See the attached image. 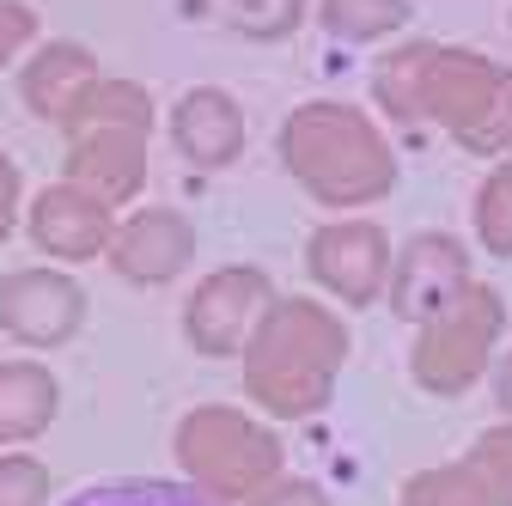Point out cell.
<instances>
[{
	"label": "cell",
	"mask_w": 512,
	"mask_h": 506,
	"mask_svg": "<svg viewBox=\"0 0 512 506\" xmlns=\"http://www.w3.org/2000/svg\"><path fill=\"white\" fill-rule=\"evenodd\" d=\"M397 506H512V421L488 427L458 464L409 476Z\"/></svg>",
	"instance_id": "30bf717a"
},
{
	"label": "cell",
	"mask_w": 512,
	"mask_h": 506,
	"mask_svg": "<svg viewBox=\"0 0 512 506\" xmlns=\"http://www.w3.org/2000/svg\"><path fill=\"white\" fill-rule=\"evenodd\" d=\"M391 257H397L391 238L372 220H336L305 238V275L342 305H372L391 281Z\"/></svg>",
	"instance_id": "ba28073f"
},
{
	"label": "cell",
	"mask_w": 512,
	"mask_h": 506,
	"mask_svg": "<svg viewBox=\"0 0 512 506\" xmlns=\"http://www.w3.org/2000/svg\"><path fill=\"white\" fill-rule=\"evenodd\" d=\"M494 177H500V183H506V189H512V147H506V165H500V171H494Z\"/></svg>",
	"instance_id": "484cf974"
},
{
	"label": "cell",
	"mask_w": 512,
	"mask_h": 506,
	"mask_svg": "<svg viewBox=\"0 0 512 506\" xmlns=\"http://www.w3.org/2000/svg\"><path fill=\"white\" fill-rule=\"evenodd\" d=\"M68 135V183L98 196L104 208L135 202L147 183V135H153V98L135 80H86L68 110L55 116Z\"/></svg>",
	"instance_id": "277c9868"
},
{
	"label": "cell",
	"mask_w": 512,
	"mask_h": 506,
	"mask_svg": "<svg viewBox=\"0 0 512 506\" xmlns=\"http://www.w3.org/2000/svg\"><path fill=\"white\" fill-rule=\"evenodd\" d=\"M220 13L232 31L256 37V43H275V37H293L299 19H305V0H220Z\"/></svg>",
	"instance_id": "d6986e66"
},
{
	"label": "cell",
	"mask_w": 512,
	"mask_h": 506,
	"mask_svg": "<svg viewBox=\"0 0 512 506\" xmlns=\"http://www.w3.org/2000/svg\"><path fill=\"white\" fill-rule=\"evenodd\" d=\"M86 80H98L92 49H80V43H43V49L31 55L25 80H19V98H25V110H31V116L55 122L61 110H68V98H74Z\"/></svg>",
	"instance_id": "2e32d148"
},
{
	"label": "cell",
	"mask_w": 512,
	"mask_h": 506,
	"mask_svg": "<svg viewBox=\"0 0 512 506\" xmlns=\"http://www.w3.org/2000/svg\"><path fill=\"white\" fill-rule=\"evenodd\" d=\"M86 324V287L61 269H13L0 281V330L25 348H61Z\"/></svg>",
	"instance_id": "9c48e42d"
},
{
	"label": "cell",
	"mask_w": 512,
	"mask_h": 506,
	"mask_svg": "<svg viewBox=\"0 0 512 506\" xmlns=\"http://www.w3.org/2000/svg\"><path fill=\"white\" fill-rule=\"evenodd\" d=\"M348 360V324L317 299H275L244 342V391L275 421H305L330 403Z\"/></svg>",
	"instance_id": "7a4b0ae2"
},
{
	"label": "cell",
	"mask_w": 512,
	"mask_h": 506,
	"mask_svg": "<svg viewBox=\"0 0 512 506\" xmlns=\"http://www.w3.org/2000/svg\"><path fill=\"white\" fill-rule=\"evenodd\" d=\"M68 506H220L189 482H153V476H128V482H92Z\"/></svg>",
	"instance_id": "e0dca14e"
},
{
	"label": "cell",
	"mask_w": 512,
	"mask_h": 506,
	"mask_svg": "<svg viewBox=\"0 0 512 506\" xmlns=\"http://www.w3.org/2000/svg\"><path fill=\"white\" fill-rule=\"evenodd\" d=\"M171 147L183 153V165L196 171H226L244 153V110L232 104V92L220 86H196L183 92L171 110Z\"/></svg>",
	"instance_id": "5bb4252c"
},
{
	"label": "cell",
	"mask_w": 512,
	"mask_h": 506,
	"mask_svg": "<svg viewBox=\"0 0 512 506\" xmlns=\"http://www.w3.org/2000/svg\"><path fill=\"white\" fill-rule=\"evenodd\" d=\"M269 305H275L269 269H256V263L214 269L183 305V336L208 360H232V354H244V342L256 336V324H263Z\"/></svg>",
	"instance_id": "52a82bcc"
},
{
	"label": "cell",
	"mask_w": 512,
	"mask_h": 506,
	"mask_svg": "<svg viewBox=\"0 0 512 506\" xmlns=\"http://www.w3.org/2000/svg\"><path fill=\"white\" fill-rule=\"evenodd\" d=\"M403 19H409V0H324V31H336L348 43L391 37Z\"/></svg>",
	"instance_id": "ac0fdd59"
},
{
	"label": "cell",
	"mask_w": 512,
	"mask_h": 506,
	"mask_svg": "<svg viewBox=\"0 0 512 506\" xmlns=\"http://www.w3.org/2000/svg\"><path fill=\"white\" fill-rule=\"evenodd\" d=\"M244 506H330V494L317 482H305V476H275L263 494H250Z\"/></svg>",
	"instance_id": "7402d4cb"
},
{
	"label": "cell",
	"mask_w": 512,
	"mask_h": 506,
	"mask_svg": "<svg viewBox=\"0 0 512 506\" xmlns=\"http://www.w3.org/2000/svg\"><path fill=\"white\" fill-rule=\"evenodd\" d=\"M494 403H500V409L512 415V354H506V360L494 366Z\"/></svg>",
	"instance_id": "d4e9b609"
},
{
	"label": "cell",
	"mask_w": 512,
	"mask_h": 506,
	"mask_svg": "<svg viewBox=\"0 0 512 506\" xmlns=\"http://www.w3.org/2000/svg\"><path fill=\"white\" fill-rule=\"evenodd\" d=\"M110 232H116V214L98 196L74 189V183H49L43 196L31 202V238H37L43 257H55V263H92V257H104Z\"/></svg>",
	"instance_id": "4fadbf2b"
},
{
	"label": "cell",
	"mask_w": 512,
	"mask_h": 506,
	"mask_svg": "<svg viewBox=\"0 0 512 506\" xmlns=\"http://www.w3.org/2000/svg\"><path fill=\"white\" fill-rule=\"evenodd\" d=\"M13 226H19V165L0 153V244L13 238Z\"/></svg>",
	"instance_id": "cb8c5ba5"
},
{
	"label": "cell",
	"mask_w": 512,
	"mask_h": 506,
	"mask_svg": "<svg viewBox=\"0 0 512 506\" xmlns=\"http://www.w3.org/2000/svg\"><path fill=\"white\" fill-rule=\"evenodd\" d=\"M171 446H177V464L189 470V482L220 506H244L250 494H263L281 476V439L269 433V421L226 409V403L189 409L177 421Z\"/></svg>",
	"instance_id": "5b68a950"
},
{
	"label": "cell",
	"mask_w": 512,
	"mask_h": 506,
	"mask_svg": "<svg viewBox=\"0 0 512 506\" xmlns=\"http://www.w3.org/2000/svg\"><path fill=\"white\" fill-rule=\"evenodd\" d=\"M476 275H470V250L452 238V232H415L397 257H391V281H384V293H391V311L403 324H427L433 311L464 293Z\"/></svg>",
	"instance_id": "8fae6325"
},
{
	"label": "cell",
	"mask_w": 512,
	"mask_h": 506,
	"mask_svg": "<svg viewBox=\"0 0 512 506\" xmlns=\"http://www.w3.org/2000/svg\"><path fill=\"white\" fill-rule=\"evenodd\" d=\"M415 354H409V378L427 397H464L494 360V342L506 330V299L488 281H470L464 293H452L427 324H415Z\"/></svg>",
	"instance_id": "8992f818"
},
{
	"label": "cell",
	"mask_w": 512,
	"mask_h": 506,
	"mask_svg": "<svg viewBox=\"0 0 512 506\" xmlns=\"http://www.w3.org/2000/svg\"><path fill=\"white\" fill-rule=\"evenodd\" d=\"M31 37H37V13L19 7V0H0V68H7Z\"/></svg>",
	"instance_id": "603a6c76"
},
{
	"label": "cell",
	"mask_w": 512,
	"mask_h": 506,
	"mask_svg": "<svg viewBox=\"0 0 512 506\" xmlns=\"http://www.w3.org/2000/svg\"><path fill=\"white\" fill-rule=\"evenodd\" d=\"M378 104L397 122H439L464 153L512 147V68L445 43H403L378 61Z\"/></svg>",
	"instance_id": "6da1fadb"
},
{
	"label": "cell",
	"mask_w": 512,
	"mask_h": 506,
	"mask_svg": "<svg viewBox=\"0 0 512 506\" xmlns=\"http://www.w3.org/2000/svg\"><path fill=\"white\" fill-rule=\"evenodd\" d=\"M281 165L324 208H366L378 196H391V183H397V153L378 135V122L354 104H336V98L299 104L287 116Z\"/></svg>",
	"instance_id": "3957f363"
},
{
	"label": "cell",
	"mask_w": 512,
	"mask_h": 506,
	"mask_svg": "<svg viewBox=\"0 0 512 506\" xmlns=\"http://www.w3.org/2000/svg\"><path fill=\"white\" fill-rule=\"evenodd\" d=\"M110 269L135 287H165L171 275H183L196 263V226H189L177 208H141L128 214L116 232H110Z\"/></svg>",
	"instance_id": "7c38bea8"
},
{
	"label": "cell",
	"mask_w": 512,
	"mask_h": 506,
	"mask_svg": "<svg viewBox=\"0 0 512 506\" xmlns=\"http://www.w3.org/2000/svg\"><path fill=\"white\" fill-rule=\"evenodd\" d=\"M0 506H49V464L0 452Z\"/></svg>",
	"instance_id": "44dd1931"
},
{
	"label": "cell",
	"mask_w": 512,
	"mask_h": 506,
	"mask_svg": "<svg viewBox=\"0 0 512 506\" xmlns=\"http://www.w3.org/2000/svg\"><path fill=\"white\" fill-rule=\"evenodd\" d=\"M476 238L488 244V257H512V189L500 177L476 189Z\"/></svg>",
	"instance_id": "ffe728a7"
},
{
	"label": "cell",
	"mask_w": 512,
	"mask_h": 506,
	"mask_svg": "<svg viewBox=\"0 0 512 506\" xmlns=\"http://www.w3.org/2000/svg\"><path fill=\"white\" fill-rule=\"evenodd\" d=\"M61 409V385L43 360H0V446L37 439Z\"/></svg>",
	"instance_id": "9a60e30c"
}]
</instances>
